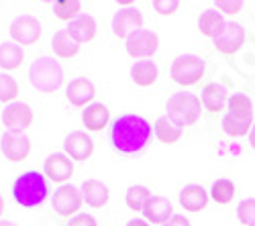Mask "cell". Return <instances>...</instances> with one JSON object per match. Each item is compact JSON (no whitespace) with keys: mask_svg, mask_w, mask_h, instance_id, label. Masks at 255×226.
Masks as SVG:
<instances>
[{"mask_svg":"<svg viewBox=\"0 0 255 226\" xmlns=\"http://www.w3.org/2000/svg\"><path fill=\"white\" fill-rule=\"evenodd\" d=\"M151 139V125L139 114H123L115 120L111 141L113 147L125 155L139 153Z\"/></svg>","mask_w":255,"mask_h":226,"instance_id":"cell-1","label":"cell"},{"mask_svg":"<svg viewBox=\"0 0 255 226\" xmlns=\"http://www.w3.org/2000/svg\"><path fill=\"white\" fill-rule=\"evenodd\" d=\"M29 81L43 94H53L63 84V70L53 57H39L29 70Z\"/></svg>","mask_w":255,"mask_h":226,"instance_id":"cell-2","label":"cell"},{"mask_svg":"<svg viewBox=\"0 0 255 226\" xmlns=\"http://www.w3.org/2000/svg\"><path fill=\"white\" fill-rule=\"evenodd\" d=\"M12 196L20 206H39L47 198V181L39 171H27L14 181Z\"/></svg>","mask_w":255,"mask_h":226,"instance_id":"cell-3","label":"cell"},{"mask_svg":"<svg viewBox=\"0 0 255 226\" xmlns=\"http://www.w3.org/2000/svg\"><path fill=\"white\" fill-rule=\"evenodd\" d=\"M167 118L178 127H190L200 118V98L190 92H178L167 100Z\"/></svg>","mask_w":255,"mask_h":226,"instance_id":"cell-4","label":"cell"},{"mask_svg":"<svg viewBox=\"0 0 255 226\" xmlns=\"http://www.w3.org/2000/svg\"><path fill=\"white\" fill-rule=\"evenodd\" d=\"M204 75V61L198 55H180L172 64V79L180 86H194Z\"/></svg>","mask_w":255,"mask_h":226,"instance_id":"cell-5","label":"cell"},{"mask_svg":"<svg viewBox=\"0 0 255 226\" xmlns=\"http://www.w3.org/2000/svg\"><path fill=\"white\" fill-rule=\"evenodd\" d=\"M159 47V39L149 29H139L127 39V53L135 59H149Z\"/></svg>","mask_w":255,"mask_h":226,"instance_id":"cell-6","label":"cell"},{"mask_svg":"<svg viewBox=\"0 0 255 226\" xmlns=\"http://www.w3.org/2000/svg\"><path fill=\"white\" fill-rule=\"evenodd\" d=\"M10 35L18 45H33L41 37V23L33 14H20L12 20Z\"/></svg>","mask_w":255,"mask_h":226,"instance_id":"cell-7","label":"cell"},{"mask_svg":"<svg viewBox=\"0 0 255 226\" xmlns=\"http://www.w3.org/2000/svg\"><path fill=\"white\" fill-rule=\"evenodd\" d=\"M0 149H2L4 157L18 163V161H25L31 153V141L25 133H12L6 131L0 139Z\"/></svg>","mask_w":255,"mask_h":226,"instance_id":"cell-8","label":"cell"},{"mask_svg":"<svg viewBox=\"0 0 255 226\" xmlns=\"http://www.w3.org/2000/svg\"><path fill=\"white\" fill-rule=\"evenodd\" d=\"M2 122L12 133H25L33 125V110L29 104L12 102V104H8L2 112Z\"/></svg>","mask_w":255,"mask_h":226,"instance_id":"cell-9","label":"cell"},{"mask_svg":"<svg viewBox=\"0 0 255 226\" xmlns=\"http://www.w3.org/2000/svg\"><path fill=\"white\" fill-rule=\"evenodd\" d=\"M243 41H245V31H243L241 25H237V23H225L221 27V31L215 35V47L221 53L231 55V53L239 51V47L243 45Z\"/></svg>","mask_w":255,"mask_h":226,"instance_id":"cell-10","label":"cell"},{"mask_svg":"<svg viewBox=\"0 0 255 226\" xmlns=\"http://www.w3.org/2000/svg\"><path fill=\"white\" fill-rule=\"evenodd\" d=\"M143 27V14L137 8H121L113 16V31L121 39H129Z\"/></svg>","mask_w":255,"mask_h":226,"instance_id":"cell-11","label":"cell"},{"mask_svg":"<svg viewBox=\"0 0 255 226\" xmlns=\"http://www.w3.org/2000/svg\"><path fill=\"white\" fill-rule=\"evenodd\" d=\"M80 206H82V194L78 192L76 186H61L53 194V210L63 218L76 214Z\"/></svg>","mask_w":255,"mask_h":226,"instance_id":"cell-12","label":"cell"},{"mask_svg":"<svg viewBox=\"0 0 255 226\" xmlns=\"http://www.w3.org/2000/svg\"><path fill=\"white\" fill-rule=\"evenodd\" d=\"M63 149H66V153L70 155V159H74V161H86L94 153V143H92V139L86 133L74 131V133H70L66 137V141H63Z\"/></svg>","mask_w":255,"mask_h":226,"instance_id":"cell-13","label":"cell"},{"mask_svg":"<svg viewBox=\"0 0 255 226\" xmlns=\"http://www.w3.org/2000/svg\"><path fill=\"white\" fill-rule=\"evenodd\" d=\"M74 173V163L70 157L61 155V153H55V155H49L47 161H45V175L55 181V183H63L68 181Z\"/></svg>","mask_w":255,"mask_h":226,"instance_id":"cell-14","label":"cell"},{"mask_svg":"<svg viewBox=\"0 0 255 226\" xmlns=\"http://www.w3.org/2000/svg\"><path fill=\"white\" fill-rule=\"evenodd\" d=\"M143 214H145V220H149L153 224H165L174 216V206H172V202L163 196H151L149 202L145 204Z\"/></svg>","mask_w":255,"mask_h":226,"instance_id":"cell-15","label":"cell"},{"mask_svg":"<svg viewBox=\"0 0 255 226\" xmlns=\"http://www.w3.org/2000/svg\"><path fill=\"white\" fill-rule=\"evenodd\" d=\"M66 96L70 100V104H74V106H86L88 102L94 100L96 88H94V84L88 77H76V79L70 81Z\"/></svg>","mask_w":255,"mask_h":226,"instance_id":"cell-16","label":"cell"},{"mask_svg":"<svg viewBox=\"0 0 255 226\" xmlns=\"http://www.w3.org/2000/svg\"><path fill=\"white\" fill-rule=\"evenodd\" d=\"M109 188L98 179H86L82 183V200L92 208H102L109 202Z\"/></svg>","mask_w":255,"mask_h":226,"instance_id":"cell-17","label":"cell"},{"mask_svg":"<svg viewBox=\"0 0 255 226\" xmlns=\"http://www.w3.org/2000/svg\"><path fill=\"white\" fill-rule=\"evenodd\" d=\"M68 33L76 43H88L96 37V20L90 14H80L76 20H72Z\"/></svg>","mask_w":255,"mask_h":226,"instance_id":"cell-18","label":"cell"},{"mask_svg":"<svg viewBox=\"0 0 255 226\" xmlns=\"http://www.w3.org/2000/svg\"><path fill=\"white\" fill-rule=\"evenodd\" d=\"M180 204L188 210V212H198L202 208H206L208 204V194L202 186H196V183H190L180 192Z\"/></svg>","mask_w":255,"mask_h":226,"instance_id":"cell-19","label":"cell"},{"mask_svg":"<svg viewBox=\"0 0 255 226\" xmlns=\"http://www.w3.org/2000/svg\"><path fill=\"white\" fill-rule=\"evenodd\" d=\"M157 66H155V61L151 59H143V61H135L133 68H131V79L135 81L137 86L141 88H149L155 84V79H157Z\"/></svg>","mask_w":255,"mask_h":226,"instance_id":"cell-20","label":"cell"},{"mask_svg":"<svg viewBox=\"0 0 255 226\" xmlns=\"http://www.w3.org/2000/svg\"><path fill=\"white\" fill-rule=\"evenodd\" d=\"M51 47H53V53L57 57H63V59H70V57H76L80 53V43L72 39V35L68 33V29H61L53 35L51 39Z\"/></svg>","mask_w":255,"mask_h":226,"instance_id":"cell-21","label":"cell"},{"mask_svg":"<svg viewBox=\"0 0 255 226\" xmlns=\"http://www.w3.org/2000/svg\"><path fill=\"white\" fill-rule=\"evenodd\" d=\"M23 59H25V53H23V47H20L18 43L6 41V43L0 45V68H2L4 72L20 68Z\"/></svg>","mask_w":255,"mask_h":226,"instance_id":"cell-22","label":"cell"},{"mask_svg":"<svg viewBox=\"0 0 255 226\" xmlns=\"http://www.w3.org/2000/svg\"><path fill=\"white\" fill-rule=\"evenodd\" d=\"M227 104V90L219 84H208L202 90V106L210 112H221Z\"/></svg>","mask_w":255,"mask_h":226,"instance_id":"cell-23","label":"cell"},{"mask_svg":"<svg viewBox=\"0 0 255 226\" xmlns=\"http://www.w3.org/2000/svg\"><path fill=\"white\" fill-rule=\"evenodd\" d=\"M82 120H84V127L88 131H100L106 127L109 122V108L104 104H90L82 114Z\"/></svg>","mask_w":255,"mask_h":226,"instance_id":"cell-24","label":"cell"},{"mask_svg":"<svg viewBox=\"0 0 255 226\" xmlns=\"http://www.w3.org/2000/svg\"><path fill=\"white\" fill-rule=\"evenodd\" d=\"M182 133H184V129L174 125V122L169 120L167 116H161L155 122V137L161 143H165V145H174V143H178L182 139Z\"/></svg>","mask_w":255,"mask_h":226,"instance_id":"cell-25","label":"cell"},{"mask_svg":"<svg viewBox=\"0 0 255 226\" xmlns=\"http://www.w3.org/2000/svg\"><path fill=\"white\" fill-rule=\"evenodd\" d=\"M223 25H225V18L217 10H206L198 18V29H200V33L204 37H212V39H215V35L221 31Z\"/></svg>","mask_w":255,"mask_h":226,"instance_id":"cell-26","label":"cell"},{"mask_svg":"<svg viewBox=\"0 0 255 226\" xmlns=\"http://www.w3.org/2000/svg\"><path fill=\"white\" fill-rule=\"evenodd\" d=\"M229 114L237 116L241 120H253V104L245 94H233L229 100Z\"/></svg>","mask_w":255,"mask_h":226,"instance_id":"cell-27","label":"cell"},{"mask_svg":"<svg viewBox=\"0 0 255 226\" xmlns=\"http://www.w3.org/2000/svg\"><path fill=\"white\" fill-rule=\"evenodd\" d=\"M149 198H151V192L147 190L145 186H131L129 190H127L125 202H127V206H129L131 210H135V212H143L145 204L149 202Z\"/></svg>","mask_w":255,"mask_h":226,"instance_id":"cell-28","label":"cell"},{"mask_svg":"<svg viewBox=\"0 0 255 226\" xmlns=\"http://www.w3.org/2000/svg\"><path fill=\"white\" fill-rule=\"evenodd\" d=\"M80 10H82L80 0H57V2H53V12L61 20H70L72 23V20L80 16Z\"/></svg>","mask_w":255,"mask_h":226,"instance_id":"cell-29","label":"cell"},{"mask_svg":"<svg viewBox=\"0 0 255 226\" xmlns=\"http://www.w3.org/2000/svg\"><path fill=\"white\" fill-rule=\"evenodd\" d=\"M210 196L217 204H229L235 196V183L231 179H217L210 188Z\"/></svg>","mask_w":255,"mask_h":226,"instance_id":"cell-30","label":"cell"},{"mask_svg":"<svg viewBox=\"0 0 255 226\" xmlns=\"http://www.w3.org/2000/svg\"><path fill=\"white\" fill-rule=\"evenodd\" d=\"M249 127H251V122L249 120H241L237 116H233L227 112V116L223 118V129L229 137H243L249 133Z\"/></svg>","mask_w":255,"mask_h":226,"instance_id":"cell-31","label":"cell"},{"mask_svg":"<svg viewBox=\"0 0 255 226\" xmlns=\"http://www.w3.org/2000/svg\"><path fill=\"white\" fill-rule=\"evenodd\" d=\"M18 96V84L16 79L8 74H0V102H10Z\"/></svg>","mask_w":255,"mask_h":226,"instance_id":"cell-32","label":"cell"},{"mask_svg":"<svg viewBox=\"0 0 255 226\" xmlns=\"http://www.w3.org/2000/svg\"><path fill=\"white\" fill-rule=\"evenodd\" d=\"M237 218L245 226H255V198H247L237 206Z\"/></svg>","mask_w":255,"mask_h":226,"instance_id":"cell-33","label":"cell"},{"mask_svg":"<svg viewBox=\"0 0 255 226\" xmlns=\"http://www.w3.org/2000/svg\"><path fill=\"white\" fill-rule=\"evenodd\" d=\"M153 6H155V10L159 14H174L178 10L180 2H178V0H155Z\"/></svg>","mask_w":255,"mask_h":226,"instance_id":"cell-34","label":"cell"},{"mask_svg":"<svg viewBox=\"0 0 255 226\" xmlns=\"http://www.w3.org/2000/svg\"><path fill=\"white\" fill-rule=\"evenodd\" d=\"M68 226H98V224H96V218L90 214H76Z\"/></svg>","mask_w":255,"mask_h":226,"instance_id":"cell-35","label":"cell"},{"mask_svg":"<svg viewBox=\"0 0 255 226\" xmlns=\"http://www.w3.org/2000/svg\"><path fill=\"white\" fill-rule=\"evenodd\" d=\"M217 8L221 10V12H227V14H237L241 8H243V2L241 0H235V2H217Z\"/></svg>","mask_w":255,"mask_h":226,"instance_id":"cell-36","label":"cell"},{"mask_svg":"<svg viewBox=\"0 0 255 226\" xmlns=\"http://www.w3.org/2000/svg\"><path fill=\"white\" fill-rule=\"evenodd\" d=\"M161 226H190V220L186 216H182V214H174L172 218H169L165 224H161Z\"/></svg>","mask_w":255,"mask_h":226,"instance_id":"cell-37","label":"cell"},{"mask_svg":"<svg viewBox=\"0 0 255 226\" xmlns=\"http://www.w3.org/2000/svg\"><path fill=\"white\" fill-rule=\"evenodd\" d=\"M127 226H151V224H147V220H143V218H133L127 222Z\"/></svg>","mask_w":255,"mask_h":226,"instance_id":"cell-38","label":"cell"},{"mask_svg":"<svg viewBox=\"0 0 255 226\" xmlns=\"http://www.w3.org/2000/svg\"><path fill=\"white\" fill-rule=\"evenodd\" d=\"M249 143H251V147L255 149V125H253L251 131H249Z\"/></svg>","mask_w":255,"mask_h":226,"instance_id":"cell-39","label":"cell"},{"mask_svg":"<svg viewBox=\"0 0 255 226\" xmlns=\"http://www.w3.org/2000/svg\"><path fill=\"white\" fill-rule=\"evenodd\" d=\"M0 226H18V224L12 220H0Z\"/></svg>","mask_w":255,"mask_h":226,"instance_id":"cell-40","label":"cell"},{"mask_svg":"<svg viewBox=\"0 0 255 226\" xmlns=\"http://www.w3.org/2000/svg\"><path fill=\"white\" fill-rule=\"evenodd\" d=\"M2 212H4V198L0 196V216H2Z\"/></svg>","mask_w":255,"mask_h":226,"instance_id":"cell-41","label":"cell"}]
</instances>
